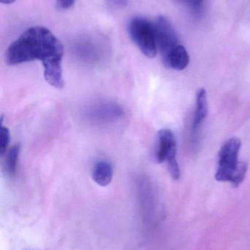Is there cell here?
<instances>
[{"label": "cell", "mask_w": 250, "mask_h": 250, "mask_svg": "<svg viewBox=\"0 0 250 250\" xmlns=\"http://www.w3.org/2000/svg\"><path fill=\"white\" fill-rule=\"evenodd\" d=\"M64 48L60 40L44 26H32L25 30L7 48L5 61L8 65L39 60L42 62L44 78L56 89L64 86L62 60Z\"/></svg>", "instance_id": "1"}, {"label": "cell", "mask_w": 250, "mask_h": 250, "mask_svg": "<svg viewBox=\"0 0 250 250\" xmlns=\"http://www.w3.org/2000/svg\"><path fill=\"white\" fill-rule=\"evenodd\" d=\"M242 142L239 138H231L220 148L218 168L215 179L219 182H230L238 188L245 180L248 166L245 162H239Z\"/></svg>", "instance_id": "2"}, {"label": "cell", "mask_w": 250, "mask_h": 250, "mask_svg": "<svg viewBox=\"0 0 250 250\" xmlns=\"http://www.w3.org/2000/svg\"><path fill=\"white\" fill-rule=\"evenodd\" d=\"M129 33L133 42L145 57L153 59L157 56L158 49L154 22L143 17L134 18L129 22Z\"/></svg>", "instance_id": "3"}, {"label": "cell", "mask_w": 250, "mask_h": 250, "mask_svg": "<svg viewBox=\"0 0 250 250\" xmlns=\"http://www.w3.org/2000/svg\"><path fill=\"white\" fill-rule=\"evenodd\" d=\"M177 144L174 134L170 129H162L157 135L155 159L158 163L167 162L170 176L175 180L180 179L181 171L176 159Z\"/></svg>", "instance_id": "4"}, {"label": "cell", "mask_w": 250, "mask_h": 250, "mask_svg": "<svg viewBox=\"0 0 250 250\" xmlns=\"http://www.w3.org/2000/svg\"><path fill=\"white\" fill-rule=\"evenodd\" d=\"M157 49L161 57L180 45L174 26L165 16H159L154 21Z\"/></svg>", "instance_id": "5"}, {"label": "cell", "mask_w": 250, "mask_h": 250, "mask_svg": "<svg viewBox=\"0 0 250 250\" xmlns=\"http://www.w3.org/2000/svg\"><path fill=\"white\" fill-rule=\"evenodd\" d=\"M163 64L167 68L173 70H184L189 63V56L183 45H179L173 51L161 57Z\"/></svg>", "instance_id": "6"}, {"label": "cell", "mask_w": 250, "mask_h": 250, "mask_svg": "<svg viewBox=\"0 0 250 250\" xmlns=\"http://www.w3.org/2000/svg\"><path fill=\"white\" fill-rule=\"evenodd\" d=\"M208 110L207 92L204 88H201L198 89L196 95V110L192 126V132L194 134H196L198 132L201 125L206 119Z\"/></svg>", "instance_id": "7"}, {"label": "cell", "mask_w": 250, "mask_h": 250, "mask_svg": "<svg viewBox=\"0 0 250 250\" xmlns=\"http://www.w3.org/2000/svg\"><path fill=\"white\" fill-rule=\"evenodd\" d=\"M92 179L101 187H106L111 183L113 177V167L107 160H100L94 166L92 173Z\"/></svg>", "instance_id": "8"}, {"label": "cell", "mask_w": 250, "mask_h": 250, "mask_svg": "<svg viewBox=\"0 0 250 250\" xmlns=\"http://www.w3.org/2000/svg\"><path fill=\"white\" fill-rule=\"evenodd\" d=\"M91 114L98 120L101 119V120H110L113 118H118L119 116L122 114V111L117 105L103 104L97 106Z\"/></svg>", "instance_id": "9"}, {"label": "cell", "mask_w": 250, "mask_h": 250, "mask_svg": "<svg viewBox=\"0 0 250 250\" xmlns=\"http://www.w3.org/2000/svg\"><path fill=\"white\" fill-rule=\"evenodd\" d=\"M20 150V145L16 144L7 153L4 167L6 172L10 176H13L16 173Z\"/></svg>", "instance_id": "10"}, {"label": "cell", "mask_w": 250, "mask_h": 250, "mask_svg": "<svg viewBox=\"0 0 250 250\" xmlns=\"http://www.w3.org/2000/svg\"><path fill=\"white\" fill-rule=\"evenodd\" d=\"M189 8L195 14H200L204 10L205 0H176Z\"/></svg>", "instance_id": "11"}, {"label": "cell", "mask_w": 250, "mask_h": 250, "mask_svg": "<svg viewBox=\"0 0 250 250\" xmlns=\"http://www.w3.org/2000/svg\"><path fill=\"white\" fill-rule=\"evenodd\" d=\"M10 141V132L7 126L1 124V132H0V154L4 155Z\"/></svg>", "instance_id": "12"}, {"label": "cell", "mask_w": 250, "mask_h": 250, "mask_svg": "<svg viewBox=\"0 0 250 250\" xmlns=\"http://www.w3.org/2000/svg\"><path fill=\"white\" fill-rule=\"evenodd\" d=\"M76 0H56V5L60 10H68L74 4Z\"/></svg>", "instance_id": "13"}, {"label": "cell", "mask_w": 250, "mask_h": 250, "mask_svg": "<svg viewBox=\"0 0 250 250\" xmlns=\"http://www.w3.org/2000/svg\"><path fill=\"white\" fill-rule=\"evenodd\" d=\"M0 1H1V2L2 3V4H9L14 2L16 0H0Z\"/></svg>", "instance_id": "14"}]
</instances>
